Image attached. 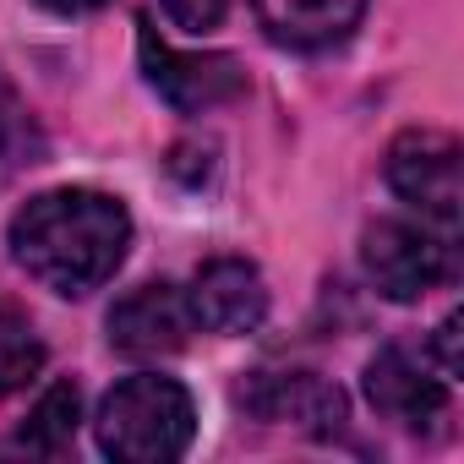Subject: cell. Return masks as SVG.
Returning <instances> with one entry per match:
<instances>
[{"instance_id": "1", "label": "cell", "mask_w": 464, "mask_h": 464, "mask_svg": "<svg viewBox=\"0 0 464 464\" xmlns=\"http://www.w3.org/2000/svg\"><path fill=\"white\" fill-rule=\"evenodd\" d=\"M6 246H12V263L34 285L55 290L66 301H82L99 285H110L115 268L126 263L131 213L121 197L93 191V186L39 191L12 213Z\"/></svg>"}, {"instance_id": "2", "label": "cell", "mask_w": 464, "mask_h": 464, "mask_svg": "<svg viewBox=\"0 0 464 464\" xmlns=\"http://www.w3.org/2000/svg\"><path fill=\"white\" fill-rule=\"evenodd\" d=\"M93 431H99V448L121 464H169L191 448L197 404L175 377L137 372L104 393Z\"/></svg>"}, {"instance_id": "3", "label": "cell", "mask_w": 464, "mask_h": 464, "mask_svg": "<svg viewBox=\"0 0 464 464\" xmlns=\"http://www.w3.org/2000/svg\"><path fill=\"white\" fill-rule=\"evenodd\" d=\"M361 263L377 295L410 306L453 274V229L431 218H377L361 236Z\"/></svg>"}, {"instance_id": "4", "label": "cell", "mask_w": 464, "mask_h": 464, "mask_svg": "<svg viewBox=\"0 0 464 464\" xmlns=\"http://www.w3.org/2000/svg\"><path fill=\"white\" fill-rule=\"evenodd\" d=\"M388 186L431 224L453 229L459 224V202H464V164H459V142L448 131H404L388 148Z\"/></svg>"}, {"instance_id": "5", "label": "cell", "mask_w": 464, "mask_h": 464, "mask_svg": "<svg viewBox=\"0 0 464 464\" xmlns=\"http://www.w3.org/2000/svg\"><path fill=\"white\" fill-rule=\"evenodd\" d=\"M137 50H142L148 88L169 110H180V115H202V110H218V104H229V99L246 93V72H241L236 55H180L164 39H153L148 23L137 34Z\"/></svg>"}, {"instance_id": "6", "label": "cell", "mask_w": 464, "mask_h": 464, "mask_svg": "<svg viewBox=\"0 0 464 464\" xmlns=\"http://www.w3.org/2000/svg\"><path fill=\"white\" fill-rule=\"evenodd\" d=\"M186 301H191L197 328H213V334H229V339L257 334L263 317H268V285L246 257H213L208 268H197Z\"/></svg>"}, {"instance_id": "7", "label": "cell", "mask_w": 464, "mask_h": 464, "mask_svg": "<svg viewBox=\"0 0 464 464\" xmlns=\"http://www.w3.org/2000/svg\"><path fill=\"white\" fill-rule=\"evenodd\" d=\"M191 301L175 285H137L110 306V344L126 355H175L191 339Z\"/></svg>"}, {"instance_id": "8", "label": "cell", "mask_w": 464, "mask_h": 464, "mask_svg": "<svg viewBox=\"0 0 464 464\" xmlns=\"http://www.w3.org/2000/svg\"><path fill=\"white\" fill-rule=\"evenodd\" d=\"M366 399H372L377 415H388L399 426H437L442 410H448L442 377H431V366H420L399 344H388L366 361Z\"/></svg>"}, {"instance_id": "9", "label": "cell", "mask_w": 464, "mask_h": 464, "mask_svg": "<svg viewBox=\"0 0 464 464\" xmlns=\"http://www.w3.org/2000/svg\"><path fill=\"white\" fill-rule=\"evenodd\" d=\"M241 399L263 420H295V426H312V431H328V426L344 420V393L317 372H263V377L246 382Z\"/></svg>"}, {"instance_id": "10", "label": "cell", "mask_w": 464, "mask_h": 464, "mask_svg": "<svg viewBox=\"0 0 464 464\" xmlns=\"http://www.w3.org/2000/svg\"><path fill=\"white\" fill-rule=\"evenodd\" d=\"M263 34L285 50H328L355 34L366 0H252Z\"/></svg>"}, {"instance_id": "11", "label": "cell", "mask_w": 464, "mask_h": 464, "mask_svg": "<svg viewBox=\"0 0 464 464\" xmlns=\"http://www.w3.org/2000/svg\"><path fill=\"white\" fill-rule=\"evenodd\" d=\"M44 372V339L34 328V317L0 295V399L23 393L34 377Z\"/></svg>"}, {"instance_id": "12", "label": "cell", "mask_w": 464, "mask_h": 464, "mask_svg": "<svg viewBox=\"0 0 464 464\" xmlns=\"http://www.w3.org/2000/svg\"><path fill=\"white\" fill-rule=\"evenodd\" d=\"M77 415H82L77 382H55V388L39 399V410L28 415V426L17 431V442L34 448V453H66L72 437H77Z\"/></svg>"}, {"instance_id": "13", "label": "cell", "mask_w": 464, "mask_h": 464, "mask_svg": "<svg viewBox=\"0 0 464 464\" xmlns=\"http://www.w3.org/2000/svg\"><path fill=\"white\" fill-rule=\"evenodd\" d=\"M39 153H44V142H39L23 99L6 88V77H0V169H6V175L28 169V164H39Z\"/></svg>"}, {"instance_id": "14", "label": "cell", "mask_w": 464, "mask_h": 464, "mask_svg": "<svg viewBox=\"0 0 464 464\" xmlns=\"http://www.w3.org/2000/svg\"><path fill=\"white\" fill-rule=\"evenodd\" d=\"M164 6V17L180 28V34H213V28H224V17H229V6L236 0H159Z\"/></svg>"}, {"instance_id": "15", "label": "cell", "mask_w": 464, "mask_h": 464, "mask_svg": "<svg viewBox=\"0 0 464 464\" xmlns=\"http://www.w3.org/2000/svg\"><path fill=\"white\" fill-rule=\"evenodd\" d=\"M459 328H464V317H459V312H453V317L437 328V344H431V350H437V366H442V377H459V372H464V355H459Z\"/></svg>"}, {"instance_id": "16", "label": "cell", "mask_w": 464, "mask_h": 464, "mask_svg": "<svg viewBox=\"0 0 464 464\" xmlns=\"http://www.w3.org/2000/svg\"><path fill=\"white\" fill-rule=\"evenodd\" d=\"M39 6H50V12H93L104 0H39Z\"/></svg>"}]
</instances>
